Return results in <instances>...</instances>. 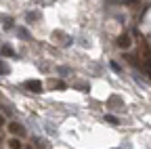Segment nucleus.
<instances>
[{
  "label": "nucleus",
  "instance_id": "3",
  "mask_svg": "<svg viewBox=\"0 0 151 149\" xmlns=\"http://www.w3.org/2000/svg\"><path fill=\"white\" fill-rule=\"evenodd\" d=\"M23 86H25L27 90H32V92H42V84H40V80H27Z\"/></svg>",
  "mask_w": 151,
  "mask_h": 149
},
{
  "label": "nucleus",
  "instance_id": "9",
  "mask_svg": "<svg viewBox=\"0 0 151 149\" xmlns=\"http://www.w3.org/2000/svg\"><path fill=\"white\" fill-rule=\"evenodd\" d=\"M126 4H134V2H139V0H124Z\"/></svg>",
  "mask_w": 151,
  "mask_h": 149
},
{
  "label": "nucleus",
  "instance_id": "1",
  "mask_svg": "<svg viewBox=\"0 0 151 149\" xmlns=\"http://www.w3.org/2000/svg\"><path fill=\"white\" fill-rule=\"evenodd\" d=\"M9 130H11L13 137H23V135H25V128L19 124V122H11V124H9Z\"/></svg>",
  "mask_w": 151,
  "mask_h": 149
},
{
  "label": "nucleus",
  "instance_id": "10",
  "mask_svg": "<svg viewBox=\"0 0 151 149\" xmlns=\"http://www.w3.org/2000/svg\"><path fill=\"white\" fill-rule=\"evenodd\" d=\"M23 149H34V147H23Z\"/></svg>",
  "mask_w": 151,
  "mask_h": 149
},
{
  "label": "nucleus",
  "instance_id": "2",
  "mask_svg": "<svg viewBox=\"0 0 151 149\" xmlns=\"http://www.w3.org/2000/svg\"><path fill=\"white\" fill-rule=\"evenodd\" d=\"M116 44H118L120 48H130V44H132V38H130V34H122V36H118Z\"/></svg>",
  "mask_w": 151,
  "mask_h": 149
},
{
  "label": "nucleus",
  "instance_id": "6",
  "mask_svg": "<svg viewBox=\"0 0 151 149\" xmlns=\"http://www.w3.org/2000/svg\"><path fill=\"white\" fill-rule=\"evenodd\" d=\"M9 71H11V69H9V65H6L4 61H0V76H6Z\"/></svg>",
  "mask_w": 151,
  "mask_h": 149
},
{
  "label": "nucleus",
  "instance_id": "11",
  "mask_svg": "<svg viewBox=\"0 0 151 149\" xmlns=\"http://www.w3.org/2000/svg\"><path fill=\"white\" fill-rule=\"evenodd\" d=\"M0 126H2V118H0Z\"/></svg>",
  "mask_w": 151,
  "mask_h": 149
},
{
  "label": "nucleus",
  "instance_id": "8",
  "mask_svg": "<svg viewBox=\"0 0 151 149\" xmlns=\"http://www.w3.org/2000/svg\"><path fill=\"white\" fill-rule=\"evenodd\" d=\"M111 67H113V69H116V71H122V67H120V65H118L116 61H111Z\"/></svg>",
  "mask_w": 151,
  "mask_h": 149
},
{
  "label": "nucleus",
  "instance_id": "5",
  "mask_svg": "<svg viewBox=\"0 0 151 149\" xmlns=\"http://www.w3.org/2000/svg\"><path fill=\"white\" fill-rule=\"evenodd\" d=\"M0 55H4V57H13L15 50H13L11 46H0Z\"/></svg>",
  "mask_w": 151,
  "mask_h": 149
},
{
  "label": "nucleus",
  "instance_id": "7",
  "mask_svg": "<svg viewBox=\"0 0 151 149\" xmlns=\"http://www.w3.org/2000/svg\"><path fill=\"white\" fill-rule=\"evenodd\" d=\"M105 120H107V122H111V124H120V120H118L116 116H111V114H107V116H105Z\"/></svg>",
  "mask_w": 151,
  "mask_h": 149
},
{
  "label": "nucleus",
  "instance_id": "4",
  "mask_svg": "<svg viewBox=\"0 0 151 149\" xmlns=\"http://www.w3.org/2000/svg\"><path fill=\"white\" fill-rule=\"evenodd\" d=\"M6 143H9V149H23V143L19 137H11Z\"/></svg>",
  "mask_w": 151,
  "mask_h": 149
}]
</instances>
